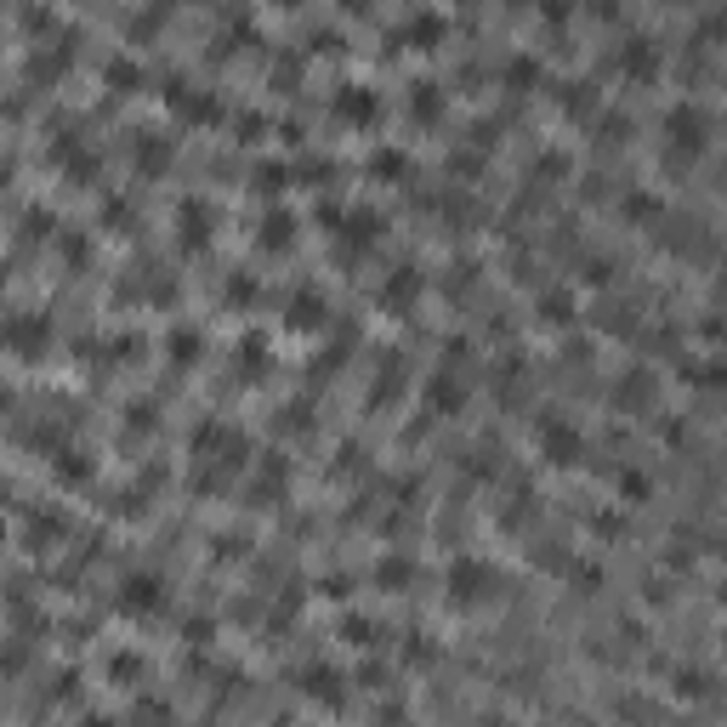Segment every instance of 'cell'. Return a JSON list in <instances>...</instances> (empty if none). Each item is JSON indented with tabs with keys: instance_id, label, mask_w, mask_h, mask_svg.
<instances>
[{
	"instance_id": "603a6c76",
	"label": "cell",
	"mask_w": 727,
	"mask_h": 727,
	"mask_svg": "<svg viewBox=\"0 0 727 727\" xmlns=\"http://www.w3.org/2000/svg\"><path fill=\"white\" fill-rule=\"evenodd\" d=\"M284 483H290V466H284V461H267L262 478H256V506H273V500H284Z\"/></svg>"
},
{
	"instance_id": "5b68a950",
	"label": "cell",
	"mask_w": 727,
	"mask_h": 727,
	"mask_svg": "<svg viewBox=\"0 0 727 727\" xmlns=\"http://www.w3.org/2000/svg\"><path fill=\"white\" fill-rule=\"evenodd\" d=\"M330 114H336L341 125L364 131V125L381 120V91H375L370 80H341V86L330 91Z\"/></svg>"
},
{
	"instance_id": "60d3db41",
	"label": "cell",
	"mask_w": 727,
	"mask_h": 727,
	"mask_svg": "<svg viewBox=\"0 0 727 727\" xmlns=\"http://www.w3.org/2000/svg\"><path fill=\"white\" fill-rule=\"evenodd\" d=\"M716 597H722V608H727V574H722V591H716Z\"/></svg>"
},
{
	"instance_id": "3957f363",
	"label": "cell",
	"mask_w": 727,
	"mask_h": 727,
	"mask_svg": "<svg viewBox=\"0 0 727 727\" xmlns=\"http://www.w3.org/2000/svg\"><path fill=\"white\" fill-rule=\"evenodd\" d=\"M534 444H540V461L546 466H580L586 432L568 421V415H540V421H534Z\"/></svg>"
},
{
	"instance_id": "30bf717a",
	"label": "cell",
	"mask_w": 727,
	"mask_h": 727,
	"mask_svg": "<svg viewBox=\"0 0 727 727\" xmlns=\"http://www.w3.org/2000/svg\"><path fill=\"white\" fill-rule=\"evenodd\" d=\"M302 693L319 699L324 710H341L347 705V676H341L330 659H313V665H302Z\"/></svg>"
},
{
	"instance_id": "277c9868",
	"label": "cell",
	"mask_w": 727,
	"mask_h": 727,
	"mask_svg": "<svg viewBox=\"0 0 727 727\" xmlns=\"http://www.w3.org/2000/svg\"><path fill=\"white\" fill-rule=\"evenodd\" d=\"M165 103H171V114H182V120H194V125L228 120L222 97H216L211 86H194V80H182V74H171V80H165Z\"/></svg>"
},
{
	"instance_id": "f546056e",
	"label": "cell",
	"mask_w": 727,
	"mask_h": 727,
	"mask_svg": "<svg viewBox=\"0 0 727 727\" xmlns=\"http://www.w3.org/2000/svg\"><path fill=\"white\" fill-rule=\"evenodd\" d=\"M267 375V347L262 336H245V381H262Z\"/></svg>"
},
{
	"instance_id": "7a4b0ae2",
	"label": "cell",
	"mask_w": 727,
	"mask_h": 727,
	"mask_svg": "<svg viewBox=\"0 0 727 727\" xmlns=\"http://www.w3.org/2000/svg\"><path fill=\"white\" fill-rule=\"evenodd\" d=\"M705 142H710V114L693 97L665 108V148H671V160L688 165L693 154H705Z\"/></svg>"
},
{
	"instance_id": "ba28073f",
	"label": "cell",
	"mask_w": 727,
	"mask_h": 727,
	"mask_svg": "<svg viewBox=\"0 0 727 727\" xmlns=\"http://www.w3.org/2000/svg\"><path fill=\"white\" fill-rule=\"evenodd\" d=\"M654 398H659V375L648 370V364H631V370H620V381H614V409L637 415V409H654Z\"/></svg>"
},
{
	"instance_id": "1f68e13d",
	"label": "cell",
	"mask_w": 727,
	"mask_h": 727,
	"mask_svg": "<svg viewBox=\"0 0 727 727\" xmlns=\"http://www.w3.org/2000/svg\"><path fill=\"white\" fill-rule=\"evenodd\" d=\"M597 131H603V142L620 148V142L631 137V120H625V114H597Z\"/></svg>"
},
{
	"instance_id": "4316f807",
	"label": "cell",
	"mask_w": 727,
	"mask_h": 727,
	"mask_svg": "<svg viewBox=\"0 0 727 727\" xmlns=\"http://www.w3.org/2000/svg\"><path fill=\"white\" fill-rule=\"evenodd\" d=\"M534 307H540V319H546V324H568V319H574V296H568V290H540V302H534Z\"/></svg>"
},
{
	"instance_id": "e0dca14e",
	"label": "cell",
	"mask_w": 727,
	"mask_h": 727,
	"mask_svg": "<svg viewBox=\"0 0 727 727\" xmlns=\"http://www.w3.org/2000/svg\"><path fill=\"white\" fill-rule=\"evenodd\" d=\"M415 296H421V267H415V262H398V267L387 273V284H381V307L404 313Z\"/></svg>"
},
{
	"instance_id": "74e56055",
	"label": "cell",
	"mask_w": 727,
	"mask_h": 727,
	"mask_svg": "<svg viewBox=\"0 0 727 727\" xmlns=\"http://www.w3.org/2000/svg\"><path fill=\"white\" fill-rule=\"evenodd\" d=\"M586 279L591 284H608V262H603V256H591V262H586Z\"/></svg>"
},
{
	"instance_id": "9c48e42d",
	"label": "cell",
	"mask_w": 727,
	"mask_h": 727,
	"mask_svg": "<svg viewBox=\"0 0 727 727\" xmlns=\"http://www.w3.org/2000/svg\"><path fill=\"white\" fill-rule=\"evenodd\" d=\"M46 341H52V319H46V313H12V319H6V347L18 358H40Z\"/></svg>"
},
{
	"instance_id": "d590c367",
	"label": "cell",
	"mask_w": 727,
	"mask_h": 727,
	"mask_svg": "<svg viewBox=\"0 0 727 727\" xmlns=\"http://www.w3.org/2000/svg\"><path fill=\"white\" fill-rule=\"evenodd\" d=\"M620 495L625 500H648V478H642V472H620Z\"/></svg>"
},
{
	"instance_id": "e575fe53",
	"label": "cell",
	"mask_w": 727,
	"mask_h": 727,
	"mask_svg": "<svg viewBox=\"0 0 727 727\" xmlns=\"http://www.w3.org/2000/svg\"><path fill=\"white\" fill-rule=\"evenodd\" d=\"M279 426H284V432H302V426H313V415H307V404H284Z\"/></svg>"
},
{
	"instance_id": "5bb4252c",
	"label": "cell",
	"mask_w": 727,
	"mask_h": 727,
	"mask_svg": "<svg viewBox=\"0 0 727 727\" xmlns=\"http://www.w3.org/2000/svg\"><path fill=\"white\" fill-rule=\"evenodd\" d=\"M449 35V18L444 12H432V6H421V12H409L404 18V29H398V40H409L415 52H432L438 40Z\"/></svg>"
},
{
	"instance_id": "9a60e30c",
	"label": "cell",
	"mask_w": 727,
	"mask_h": 727,
	"mask_svg": "<svg viewBox=\"0 0 727 727\" xmlns=\"http://www.w3.org/2000/svg\"><path fill=\"white\" fill-rule=\"evenodd\" d=\"M557 108H563L568 120H597V114H603L597 80H563V86H557Z\"/></svg>"
},
{
	"instance_id": "8fae6325",
	"label": "cell",
	"mask_w": 727,
	"mask_h": 727,
	"mask_svg": "<svg viewBox=\"0 0 727 727\" xmlns=\"http://www.w3.org/2000/svg\"><path fill=\"white\" fill-rule=\"evenodd\" d=\"M211 228H216V211L199 194H188L177 205V239H182V250H205V245H211Z\"/></svg>"
},
{
	"instance_id": "6da1fadb",
	"label": "cell",
	"mask_w": 727,
	"mask_h": 727,
	"mask_svg": "<svg viewBox=\"0 0 727 727\" xmlns=\"http://www.w3.org/2000/svg\"><path fill=\"white\" fill-rule=\"evenodd\" d=\"M444 586H449V608H483V603H495L500 591H506V580H500V568L495 563H483V557H455L444 574Z\"/></svg>"
},
{
	"instance_id": "4dcf8cb0",
	"label": "cell",
	"mask_w": 727,
	"mask_h": 727,
	"mask_svg": "<svg viewBox=\"0 0 727 727\" xmlns=\"http://www.w3.org/2000/svg\"><path fill=\"white\" fill-rule=\"evenodd\" d=\"M727 35V6H710L699 12V40H722Z\"/></svg>"
},
{
	"instance_id": "f1b7e54d",
	"label": "cell",
	"mask_w": 727,
	"mask_h": 727,
	"mask_svg": "<svg viewBox=\"0 0 727 727\" xmlns=\"http://www.w3.org/2000/svg\"><path fill=\"white\" fill-rule=\"evenodd\" d=\"M108 86H142V63H131V57H114L108 63Z\"/></svg>"
},
{
	"instance_id": "2e32d148",
	"label": "cell",
	"mask_w": 727,
	"mask_h": 727,
	"mask_svg": "<svg viewBox=\"0 0 727 727\" xmlns=\"http://www.w3.org/2000/svg\"><path fill=\"white\" fill-rule=\"evenodd\" d=\"M284 319H290V330H324V319H330V302H324L319 290H313V284H307V290H296V296H290V307H284Z\"/></svg>"
},
{
	"instance_id": "cb8c5ba5",
	"label": "cell",
	"mask_w": 727,
	"mask_h": 727,
	"mask_svg": "<svg viewBox=\"0 0 727 727\" xmlns=\"http://www.w3.org/2000/svg\"><path fill=\"white\" fill-rule=\"evenodd\" d=\"M370 171H375L381 182H398V177H409L415 165H409L404 148H375V154H370Z\"/></svg>"
},
{
	"instance_id": "4fadbf2b",
	"label": "cell",
	"mask_w": 727,
	"mask_h": 727,
	"mask_svg": "<svg viewBox=\"0 0 727 727\" xmlns=\"http://www.w3.org/2000/svg\"><path fill=\"white\" fill-rule=\"evenodd\" d=\"M131 165H137V177H165V171H171V137H160V131H137V142H131Z\"/></svg>"
},
{
	"instance_id": "8d00e7d4",
	"label": "cell",
	"mask_w": 727,
	"mask_h": 727,
	"mask_svg": "<svg viewBox=\"0 0 727 727\" xmlns=\"http://www.w3.org/2000/svg\"><path fill=\"white\" fill-rule=\"evenodd\" d=\"M108 671H114V676L125 682V676H142V659H137V654H120L114 665H108Z\"/></svg>"
},
{
	"instance_id": "7c38bea8",
	"label": "cell",
	"mask_w": 727,
	"mask_h": 727,
	"mask_svg": "<svg viewBox=\"0 0 727 727\" xmlns=\"http://www.w3.org/2000/svg\"><path fill=\"white\" fill-rule=\"evenodd\" d=\"M120 608H125V614H160V608H165L160 574H125V580H120Z\"/></svg>"
},
{
	"instance_id": "7402d4cb",
	"label": "cell",
	"mask_w": 727,
	"mask_h": 727,
	"mask_svg": "<svg viewBox=\"0 0 727 727\" xmlns=\"http://www.w3.org/2000/svg\"><path fill=\"white\" fill-rule=\"evenodd\" d=\"M375 586H381V591H404V586H415V563H409L404 551H387V557L375 563Z\"/></svg>"
},
{
	"instance_id": "ac0fdd59",
	"label": "cell",
	"mask_w": 727,
	"mask_h": 727,
	"mask_svg": "<svg viewBox=\"0 0 727 727\" xmlns=\"http://www.w3.org/2000/svg\"><path fill=\"white\" fill-rule=\"evenodd\" d=\"M444 103H449V97H444V86H438V80H426V74H421V80H409V114H415L421 125H438V120H444Z\"/></svg>"
},
{
	"instance_id": "d6986e66",
	"label": "cell",
	"mask_w": 727,
	"mask_h": 727,
	"mask_svg": "<svg viewBox=\"0 0 727 727\" xmlns=\"http://www.w3.org/2000/svg\"><path fill=\"white\" fill-rule=\"evenodd\" d=\"M256 245H262V250H290V245H296V216L284 211V205L262 211V222H256Z\"/></svg>"
},
{
	"instance_id": "ab89813d",
	"label": "cell",
	"mask_w": 727,
	"mask_h": 727,
	"mask_svg": "<svg viewBox=\"0 0 727 727\" xmlns=\"http://www.w3.org/2000/svg\"><path fill=\"white\" fill-rule=\"evenodd\" d=\"M86 727H108V716H91V722Z\"/></svg>"
},
{
	"instance_id": "484cf974",
	"label": "cell",
	"mask_w": 727,
	"mask_h": 727,
	"mask_svg": "<svg viewBox=\"0 0 727 727\" xmlns=\"http://www.w3.org/2000/svg\"><path fill=\"white\" fill-rule=\"evenodd\" d=\"M250 177H256V182H250L256 194H284V182H290V165H284V160H262L256 171H250Z\"/></svg>"
},
{
	"instance_id": "b9f144b4",
	"label": "cell",
	"mask_w": 727,
	"mask_h": 727,
	"mask_svg": "<svg viewBox=\"0 0 727 727\" xmlns=\"http://www.w3.org/2000/svg\"><path fill=\"white\" fill-rule=\"evenodd\" d=\"M722 290H727V262H722Z\"/></svg>"
},
{
	"instance_id": "ffe728a7",
	"label": "cell",
	"mask_w": 727,
	"mask_h": 727,
	"mask_svg": "<svg viewBox=\"0 0 727 727\" xmlns=\"http://www.w3.org/2000/svg\"><path fill=\"white\" fill-rule=\"evenodd\" d=\"M461 404H466V387L455 381V370H438L426 381V409H432V415H455Z\"/></svg>"
},
{
	"instance_id": "52a82bcc",
	"label": "cell",
	"mask_w": 727,
	"mask_h": 727,
	"mask_svg": "<svg viewBox=\"0 0 727 727\" xmlns=\"http://www.w3.org/2000/svg\"><path fill=\"white\" fill-rule=\"evenodd\" d=\"M614 63H620L625 80H642V86H648V80H659V63H665V57H659L654 35H625L620 46H614Z\"/></svg>"
},
{
	"instance_id": "f35d334b",
	"label": "cell",
	"mask_w": 727,
	"mask_h": 727,
	"mask_svg": "<svg viewBox=\"0 0 727 727\" xmlns=\"http://www.w3.org/2000/svg\"><path fill=\"white\" fill-rule=\"evenodd\" d=\"M381 727H404V710L392 705V710H381Z\"/></svg>"
},
{
	"instance_id": "d4e9b609",
	"label": "cell",
	"mask_w": 727,
	"mask_h": 727,
	"mask_svg": "<svg viewBox=\"0 0 727 727\" xmlns=\"http://www.w3.org/2000/svg\"><path fill=\"white\" fill-rule=\"evenodd\" d=\"M671 688L682 693V699H705V693H710V671H699V665H676Z\"/></svg>"
},
{
	"instance_id": "8992f818",
	"label": "cell",
	"mask_w": 727,
	"mask_h": 727,
	"mask_svg": "<svg viewBox=\"0 0 727 727\" xmlns=\"http://www.w3.org/2000/svg\"><path fill=\"white\" fill-rule=\"evenodd\" d=\"M375 239H381V211H370V205H353V211L341 216V228H336L341 262H358V256H364Z\"/></svg>"
},
{
	"instance_id": "83f0119b",
	"label": "cell",
	"mask_w": 727,
	"mask_h": 727,
	"mask_svg": "<svg viewBox=\"0 0 727 727\" xmlns=\"http://www.w3.org/2000/svg\"><path fill=\"white\" fill-rule=\"evenodd\" d=\"M199 347H205V341H199V330H171V336H165V353L177 358L182 370L199 358Z\"/></svg>"
},
{
	"instance_id": "d6a6232c",
	"label": "cell",
	"mask_w": 727,
	"mask_h": 727,
	"mask_svg": "<svg viewBox=\"0 0 727 727\" xmlns=\"http://www.w3.org/2000/svg\"><path fill=\"white\" fill-rule=\"evenodd\" d=\"M625 216H631V222H654V216H659V199L654 194H631V199H625Z\"/></svg>"
},
{
	"instance_id": "44dd1931",
	"label": "cell",
	"mask_w": 727,
	"mask_h": 727,
	"mask_svg": "<svg viewBox=\"0 0 727 727\" xmlns=\"http://www.w3.org/2000/svg\"><path fill=\"white\" fill-rule=\"evenodd\" d=\"M500 80H506L512 91H529V86H540V80H546V63H540L534 52H512L506 63H500Z\"/></svg>"
},
{
	"instance_id": "836d02e7",
	"label": "cell",
	"mask_w": 727,
	"mask_h": 727,
	"mask_svg": "<svg viewBox=\"0 0 727 727\" xmlns=\"http://www.w3.org/2000/svg\"><path fill=\"white\" fill-rule=\"evenodd\" d=\"M375 631H381L375 620H358V614L347 620V642H353V648H370V642H375Z\"/></svg>"
}]
</instances>
